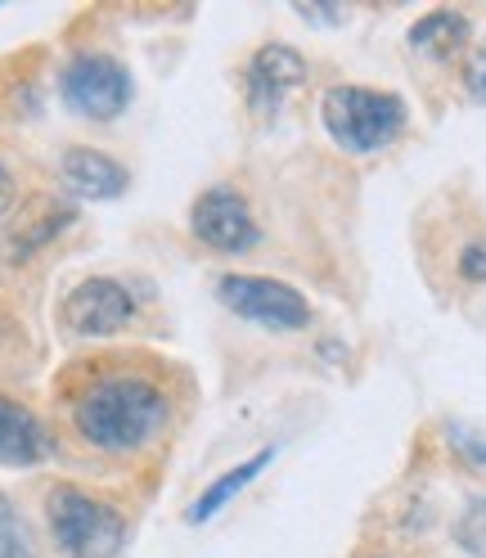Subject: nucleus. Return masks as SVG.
Here are the masks:
<instances>
[{"instance_id": "nucleus-1", "label": "nucleus", "mask_w": 486, "mask_h": 558, "mask_svg": "<svg viewBox=\"0 0 486 558\" xmlns=\"http://www.w3.org/2000/svg\"><path fill=\"white\" fill-rule=\"evenodd\" d=\"M167 424L171 392L141 365H104L73 392V433L99 456H141Z\"/></svg>"}, {"instance_id": "nucleus-2", "label": "nucleus", "mask_w": 486, "mask_h": 558, "mask_svg": "<svg viewBox=\"0 0 486 558\" xmlns=\"http://www.w3.org/2000/svg\"><path fill=\"white\" fill-rule=\"evenodd\" d=\"M320 122L329 131V140L342 154H378L397 145V135L410 122L405 99L392 90H378V86H352V82H338L320 95Z\"/></svg>"}, {"instance_id": "nucleus-3", "label": "nucleus", "mask_w": 486, "mask_h": 558, "mask_svg": "<svg viewBox=\"0 0 486 558\" xmlns=\"http://www.w3.org/2000/svg\"><path fill=\"white\" fill-rule=\"evenodd\" d=\"M46 522L63 558H118L131 536L122 509L82 492L73 482H59L46 496Z\"/></svg>"}, {"instance_id": "nucleus-4", "label": "nucleus", "mask_w": 486, "mask_h": 558, "mask_svg": "<svg viewBox=\"0 0 486 558\" xmlns=\"http://www.w3.org/2000/svg\"><path fill=\"white\" fill-rule=\"evenodd\" d=\"M59 99L82 122H118L135 104V73L109 50H77L59 68Z\"/></svg>"}, {"instance_id": "nucleus-5", "label": "nucleus", "mask_w": 486, "mask_h": 558, "mask_svg": "<svg viewBox=\"0 0 486 558\" xmlns=\"http://www.w3.org/2000/svg\"><path fill=\"white\" fill-rule=\"evenodd\" d=\"M212 293L230 316L262 325L270 333H302L316 320L306 293L284 284V279H270V275H217Z\"/></svg>"}, {"instance_id": "nucleus-6", "label": "nucleus", "mask_w": 486, "mask_h": 558, "mask_svg": "<svg viewBox=\"0 0 486 558\" xmlns=\"http://www.w3.org/2000/svg\"><path fill=\"white\" fill-rule=\"evenodd\" d=\"M190 234L198 239V248L217 253V257H243L262 243V226L253 217V203L234 185H207L190 203Z\"/></svg>"}, {"instance_id": "nucleus-7", "label": "nucleus", "mask_w": 486, "mask_h": 558, "mask_svg": "<svg viewBox=\"0 0 486 558\" xmlns=\"http://www.w3.org/2000/svg\"><path fill=\"white\" fill-rule=\"evenodd\" d=\"M135 320V293L113 275H90L59 302V325L73 338H113Z\"/></svg>"}, {"instance_id": "nucleus-8", "label": "nucleus", "mask_w": 486, "mask_h": 558, "mask_svg": "<svg viewBox=\"0 0 486 558\" xmlns=\"http://www.w3.org/2000/svg\"><path fill=\"white\" fill-rule=\"evenodd\" d=\"M311 73V63L297 46H284V41H266L253 50L248 68H243V95H248V109L257 118H275L284 109L289 90H297Z\"/></svg>"}, {"instance_id": "nucleus-9", "label": "nucleus", "mask_w": 486, "mask_h": 558, "mask_svg": "<svg viewBox=\"0 0 486 558\" xmlns=\"http://www.w3.org/2000/svg\"><path fill=\"white\" fill-rule=\"evenodd\" d=\"M59 181H63V190L73 194V198L109 203V198H122L126 194L131 171L113 154L90 149V145H73V149H63V158H59Z\"/></svg>"}, {"instance_id": "nucleus-10", "label": "nucleus", "mask_w": 486, "mask_h": 558, "mask_svg": "<svg viewBox=\"0 0 486 558\" xmlns=\"http://www.w3.org/2000/svg\"><path fill=\"white\" fill-rule=\"evenodd\" d=\"M54 437L41 424V414L0 392V464L5 469H37L50 460Z\"/></svg>"}, {"instance_id": "nucleus-11", "label": "nucleus", "mask_w": 486, "mask_h": 558, "mask_svg": "<svg viewBox=\"0 0 486 558\" xmlns=\"http://www.w3.org/2000/svg\"><path fill=\"white\" fill-rule=\"evenodd\" d=\"M275 456H280V450H275V446H262L257 450V456H248V460H239V464H230L226 473H217L212 482H207L203 486V492L194 496V505L185 509V522H190V527H203V522H212L221 509H230L243 492H248V486L275 464Z\"/></svg>"}, {"instance_id": "nucleus-12", "label": "nucleus", "mask_w": 486, "mask_h": 558, "mask_svg": "<svg viewBox=\"0 0 486 558\" xmlns=\"http://www.w3.org/2000/svg\"><path fill=\"white\" fill-rule=\"evenodd\" d=\"M469 37H473V27H469V19L460 10H428L424 19H414L410 32H405L410 50L433 59V63H446V59L464 54Z\"/></svg>"}, {"instance_id": "nucleus-13", "label": "nucleus", "mask_w": 486, "mask_h": 558, "mask_svg": "<svg viewBox=\"0 0 486 558\" xmlns=\"http://www.w3.org/2000/svg\"><path fill=\"white\" fill-rule=\"evenodd\" d=\"M73 221H77L73 207H63V203H41V207H37V217H27V221L10 234V257H32V253H41L46 243H54Z\"/></svg>"}, {"instance_id": "nucleus-14", "label": "nucleus", "mask_w": 486, "mask_h": 558, "mask_svg": "<svg viewBox=\"0 0 486 558\" xmlns=\"http://www.w3.org/2000/svg\"><path fill=\"white\" fill-rule=\"evenodd\" d=\"M455 545L469 558H486V496H473L455 518Z\"/></svg>"}, {"instance_id": "nucleus-15", "label": "nucleus", "mask_w": 486, "mask_h": 558, "mask_svg": "<svg viewBox=\"0 0 486 558\" xmlns=\"http://www.w3.org/2000/svg\"><path fill=\"white\" fill-rule=\"evenodd\" d=\"M0 558H37L27 536V522L19 518V509L0 496Z\"/></svg>"}, {"instance_id": "nucleus-16", "label": "nucleus", "mask_w": 486, "mask_h": 558, "mask_svg": "<svg viewBox=\"0 0 486 558\" xmlns=\"http://www.w3.org/2000/svg\"><path fill=\"white\" fill-rule=\"evenodd\" d=\"M450 446L460 450L469 464H486V428H469V424H450Z\"/></svg>"}, {"instance_id": "nucleus-17", "label": "nucleus", "mask_w": 486, "mask_h": 558, "mask_svg": "<svg viewBox=\"0 0 486 558\" xmlns=\"http://www.w3.org/2000/svg\"><path fill=\"white\" fill-rule=\"evenodd\" d=\"M455 270L464 284H486V243H464Z\"/></svg>"}, {"instance_id": "nucleus-18", "label": "nucleus", "mask_w": 486, "mask_h": 558, "mask_svg": "<svg viewBox=\"0 0 486 558\" xmlns=\"http://www.w3.org/2000/svg\"><path fill=\"white\" fill-rule=\"evenodd\" d=\"M464 86H469V95L477 99V104H486V41H482V50L469 59V73H464Z\"/></svg>"}, {"instance_id": "nucleus-19", "label": "nucleus", "mask_w": 486, "mask_h": 558, "mask_svg": "<svg viewBox=\"0 0 486 558\" xmlns=\"http://www.w3.org/2000/svg\"><path fill=\"white\" fill-rule=\"evenodd\" d=\"M19 203V185H14V171L0 162V217H10V207Z\"/></svg>"}]
</instances>
